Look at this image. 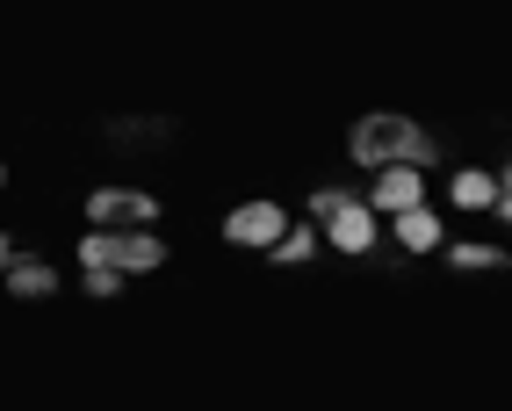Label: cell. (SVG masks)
Listing matches in <instances>:
<instances>
[{
  "label": "cell",
  "mask_w": 512,
  "mask_h": 411,
  "mask_svg": "<svg viewBox=\"0 0 512 411\" xmlns=\"http://www.w3.org/2000/svg\"><path fill=\"white\" fill-rule=\"evenodd\" d=\"M282 231V210L275 202H246V210L231 217V238H275Z\"/></svg>",
  "instance_id": "5b68a950"
},
{
  "label": "cell",
  "mask_w": 512,
  "mask_h": 411,
  "mask_svg": "<svg viewBox=\"0 0 512 411\" xmlns=\"http://www.w3.org/2000/svg\"><path fill=\"white\" fill-rule=\"evenodd\" d=\"M318 217H325V231H332L339 253H368V246H375V210H361V202H347V195H318Z\"/></svg>",
  "instance_id": "6da1fadb"
},
{
  "label": "cell",
  "mask_w": 512,
  "mask_h": 411,
  "mask_svg": "<svg viewBox=\"0 0 512 411\" xmlns=\"http://www.w3.org/2000/svg\"><path fill=\"white\" fill-rule=\"evenodd\" d=\"M354 152L361 159H426V145L412 137V123H361V137H354Z\"/></svg>",
  "instance_id": "7a4b0ae2"
},
{
  "label": "cell",
  "mask_w": 512,
  "mask_h": 411,
  "mask_svg": "<svg viewBox=\"0 0 512 411\" xmlns=\"http://www.w3.org/2000/svg\"><path fill=\"white\" fill-rule=\"evenodd\" d=\"M505 210H512V174H505Z\"/></svg>",
  "instance_id": "ba28073f"
},
{
  "label": "cell",
  "mask_w": 512,
  "mask_h": 411,
  "mask_svg": "<svg viewBox=\"0 0 512 411\" xmlns=\"http://www.w3.org/2000/svg\"><path fill=\"white\" fill-rule=\"evenodd\" d=\"M397 238H404V246H440V224H433L426 210H404V217H397Z\"/></svg>",
  "instance_id": "8992f818"
},
{
  "label": "cell",
  "mask_w": 512,
  "mask_h": 411,
  "mask_svg": "<svg viewBox=\"0 0 512 411\" xmlns=\"http://www.w3.org/2000/svg\"><path fill=\"white\" fill-rule=\"evenodd\" d=\"M375 210H419V166H390L383 188H375Z\"/></svg>",
  "instance_id": "277c9868"
},
{
  "label": "cell",
  "mask_w": 512,
  "mask_h": 411,
  "mask_svg": "<svg viewBox=\"0 0 512 411\" xmlns=\"http://www.w3.org/2000/svg\"><path fill=\"white\" fill-rule=\"evenodd\" d=\"M455 195H462V202H491V195H498V188H491V181H484V174H462V181H455Z\"/></svg>",
  "instance_id": "52a82bcc"
},
{
  "label": "cell",
  "mask_w": 512,
  "mask_h": 411,
  "mask_svg": "<svg viewBox=\"0 0 512 411\" xmlns=\"http://www.w3.org/2000/svg\"><path fill=\"white\" fill-rule=\"evenodd\" d=\"M152 260H159V238H87V267H94V274L152 267Z\"/></svg>",
  "instance_id": "3957f363"
}]
</instances>
